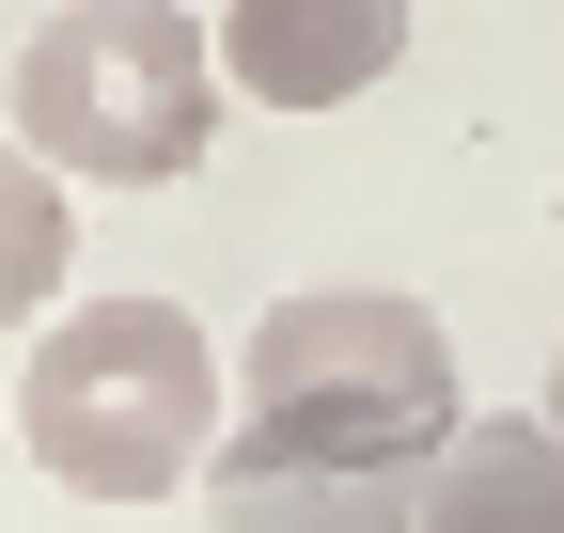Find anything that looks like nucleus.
Segmentation results:
<instances>
[{"label":"nucleus","mask_w":564,"mask_h":533,"mask_svg":"<svg viewBox=\"0 0 564 533\" xmlns=\"http://www.w3.org/2000/svg\"><path fill=\"white\" fill-rule=\"evenodd\" d=\"M408 533H564V424L549 409H455L423 455Z\"/></svg>","instance_id":"obj_6"},{"label":"nucleus","mask_w":564,"mask_h":533,"mask_svg":"<svg viewBox=\"0 0 564 533\" xmlns=\"http://www.w3.org/2000/svg\"><path fill=\"white\" fill-rule=\"evenodd\" d=\"M408 502H423L408 455H345L267 409H236L204 439V533H408Z\"/></svg>","instance_id":"obj_4"},{"label":"nucleus","mask_w":564,"mask_h":533,"mask_svg":"<svg viewBox=\"0 0 564 533\" xmlns=\"http://www.w3.org/2000/svg\"><path fill=\"white\" fill-rule=\"evenodd\" d=\"M63 266H79V205L32 142H0V329H32L63 298Z\"/></svg>","instance_id":"obj_7"},{"label":"nucleus","mask_w":564,"mask_h":533,"mask_svg":"<svg viewBox=\"0 0 564 533\" xmlns=\"http://www.w3.org/2000/svg\"><path fill=\"white\" fill-rule=\"evenodd\" d=\"M549 424H564V346H549Z\"/></svg>","instance_id":"obj_8"},{"label":"nucleus","mask_w":564,"mask_h":533,"mask_svg":"<svg viewBox=\"0 0 564 533\" xmlns=\"http://www.w3.org/2000/svg\"><path fill=\"white\" fill-rule=\"evenodd\" d=\"M220 126V47L188 0H63L17 47V142L95 188H173Z\"/></svg>","instance_id":"obj_2"},{"label":"nucleus","mask_w":564,"mask_h":533,"mask_svg":"<svg viewBox=\"0 0 564 533\" xmlns=\"http://www.w3.org/2000/svg\"><path fill=\"white\" fill-rule=\"evenodd\" d=\"M17 424H32L47 487L173 502V487H204V439H220V346L188 298H47L32 361H17Z\"/></svg>","instance_id":"obj_1"},{"label":"nucleus","mask_w":564,"mask_h":533,"mask_svg":"<svg viewBox=\"0 0 564 533\" xmlns=\"http://www.w3.org/2000/svg\"><path fill=\"white\" fill-rule=\"evenodd\" d=\"M236 409L267 424H314L345 455H440V424L470 409V377H455V329L392 298V283H299V298H267L251 314V346H236Z\"/></svg>","instance_id":"obj_3"},{"label":"nucleus","mask_w":564,"mask_h":533,"mask_svg":"<svg viewBox=\"0 0 564 533\" xmlns=\"http://www.w3.org/2000/svg\"><path fill=\"white\" fill-rule=\"evenodd\" d=\"M220 95L251 110H345L408 63V0H220Z\"/></svg>","instance_id":"obj_5"}]
</instances>
